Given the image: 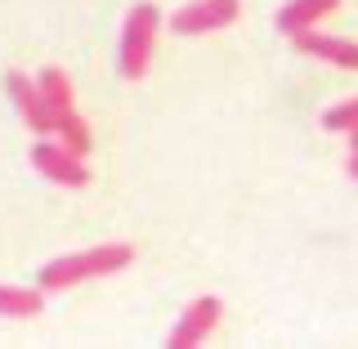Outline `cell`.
<instances>
[{"label": "cell", "mask_w": 358, "mask_h": 349, "mask_svg": "<svg viewBox=\"0 0 358 349\" xmlns=\"http://www.w3.org/2000/svg\"><path fill=\"white\" fill-rule=\"evenodd\" d=\"M220 318H224L220 296H197L193 305L184 309V318L175 322V332H171V341H166V345H171V349H197L210 332L220 327Z\"/></svg>", "instance_id": "5"}, {"label": "cell", "mask_w": 358, "mask_h": 349, "mask_svg": "<svg viewBox=\"0 0 358 349\" xmlns=\"http://www.w3.org/2000/svg\"><path fill=\"white\" fill-rule=\"evenodd\" d=\"M296 54H313L322 63H336V67H350L358 72V41H341V36H327V31H296Z\"/></svg>", "instance_id": "7"}, {"label": "cell", "mask_w": 358, "mask_h": 349, "mask_svg": "<svg viewBox=\"0 0 358 349\" xmlns=\"http://www.w3.org/2000/svg\"><path fill=\"white\" fill-rule=\"evenodd\" d=\"M322 126L327 130H358V99H350V104H336V108H327L322 112Z\"/></svg>", "instance_id": "12"}, {"label": "cell", "mask_w": 358, "mask_h": 349, "mask_svg": "<svg viewBox=\"0 0 358 349\" xmlns=\"http://www.w3.org/2000/svg\"><path fill=\"white\" fill-rule=\"evenodd\" d=\"M31 166L50 179V184H63V188H85L90 184V171H85V157L81 152H72L67 143H50V139H41L36 148H31Z\"/></svg>", "instance_id": "3"}, {"label": "cell", "mask_w": 358, "mask_h": 349, "mask_svg": "<svg viewBox=\"0 0 358 349\" xmlns=\"http://www.w3.org/2000/svg\"><path fill=\"white\" fill-rule=\"evenodd\" d=\"M350 148H358V130H350Z\"/></svg>", "instance_id": "14"}, {"label": "cell", "mask_w": 358, "mask_h": 349, "mask_svg": "<svg viewBox=\"0 0 358 349\" xmlns=\"http://www.w3.org/2000/svg\"><path fill=\"white\" fill-rule=\"evenodd\" d=\"M336 5H341V0H291V5L278 9V31H287V36H296V31H309L313 22L327 18Z\"/></svg>", "instance_id": "8"}, {"label": "cell", "mask_w": 358, "mask_h": 349, "mask_svg": "<svg viewBox=\"0 0 358 349\" xmlns=\"http://www.w3.org/2000/svg\"><path fill=\"white\" fill-rule=\"evenodd\" d=\"M45 309V291L27 287H0V318H36Z\"/></svg>", "instance_id": "10"}, {"label": "cell", "mask_w": 358, "mask_h": 349, "mask_svg": "<svg viewBox=\"0 0 358 349\" xmlns=\"http://www.w3.org/2000/svg\"><path fill=\"white\" fill-rule=\"evenodd\" d=\"M242 14V0H193L171 18V31L179 36H206V31H220L229 22H238Z\"/></svg>", "instance_id": "4"}, {"label": "cell", "mask_w": 358, "mask_h": 349, "mask_svg": "<svg viewBox=\"0 0 358 349\" xmlns=\"http://www.w3.org/2000/svg\"><path fill=\"white\" fill-rule=\"evenodd\" d=\"M126 264H134V246L130 242H103V246H90V251L63 255V260H50L36 273V283H41L45 296H59V291H72L76 283H85V278L121 273Z\"/></svg>", "instance_id": "1"}, {"label": "cell", "mask_w": 358, "mask_h": 349, "mask_svg": "<svg viewBox=\"0 0 358 349\" xmlns=\"http://www.w3.org/2000/svg\"><path fill=\"white\" fill-rule=\"evenodd\" d=\"M5 94L14 99V108L22 112L27 130H36L41 139H50L54 134V112H50V104H45L41 85L31 81V76H22V72H5Z\"/></svg>", "instance_id": "6"}, {"label": "cell", "mask_w": 358, "mask_h": 349, "mask_svg": "<svg viewBox=\"0 0 358 349\" xmlns=\"http://www.w3.org/2000/svg\"><path fill=\"white\" fill-rule=\"evenodd\" d=\"M157 31H162L157 5L139 0L126 14V22H121V45H117V72L126 76V81H143V76H148L152 54H157Z\"/></svg>", "instance_id": "2"}, {"label": "cell", "mask_w": 358, "mask_h": 349, "mask_svg": "<svg viewBox=\"0 0 358 349\" xmlns=\"http://www.w3.org/2000/svg\"><path fill=\"white\" fill-rule=\"evenodd\" d=\"M54 134H59V139L67 143V148H72V152H90V126H85V117H81V112H63V117H59V130H54Z\"/></svg>", "instance_id": "11"}, {"label": "cell", "mask_w": 358, "mask_h": 349, "mask_svg": "<svg viewBox=\"0 0 358 349\" xmlns=\"http://www.w3.org/2000/svg\"><path fill=\"white\" fill-rule=\"evenodd\" d=\"M350 175H354V184H358V148H350Z\"/></svg>", "instance_id": "13"}, {"label": "cell", "mask_w": 358, "mask_h": 349, "mask_svg": "<svg viewBox=\"0 0 358 349\" xmlns=\"http://www.w3.org/2000/svg\"><path fill=\"white\" fill-rule=\"evenodd\" d=\"M36 85H41L45 104H50V112H54V130H59V117L76 108L72 104V81H67L63 67H41V72H36Z\"/></svg>", "instance_id": "9"}]
</instances>
